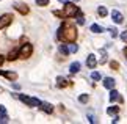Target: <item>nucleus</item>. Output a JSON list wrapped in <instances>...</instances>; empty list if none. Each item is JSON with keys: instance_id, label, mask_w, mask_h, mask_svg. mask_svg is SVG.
I'll return each mask as SVG.
<instances>
[{"instance_id": "nucleus-1", "label": "nucleus", "mask_w": 127, "mask_h": 124, "mask_svg": "<svg viewBox=\"0 0 127 124\" xmlns=\"http://www.w3.org/2000/svg\"><path fill=\"white\" fill-rule=\"evenodd\" d=\"M57 38L60 39L61 42H75V39H77V28L74 24H71V22H63L60 28H58V32H57Z\"/></svg>"}, {"instance_id": "nucleus-2", "label": "nucleus", "mask_w": 127, "mask_h": 124, "mask_svg": "<svg viewBox=\"0 0 127 124\" xmlns=\"http://www.w3.org/2000/svg\"><path fill=\"white\" fill-rule=\"evenodd\" d=\"M80 9L79 6H75V3H69V2H64V8H63V11H53L57 17H75L77 13H79Z\"/></svg>"}, {"instance_id": "nucleus-3", "label": "nucleus", "mask_w": 127, "mask_h": 124, "mask_svg": "<svg viewBox=\"0 0 127 124\" xmlns=\"http://www.w3.org/2000/svg\"><path fill=\"white\" fill-rule=\"evenodd\" d=\"M17 99L24 104H27L28 107H39L41 101L38 97H32V96H25V94H17Z\"/></svg>"}, {"instance_id": "nucleus-4", "label": "nucleus", "mask_w": 127, "mask_h": 124, "mask_svg": "<svg viewBox=\"0 0 127 124\" xmlns=\"http://www.w3.org/2000/svg\"><path fill=\"white\" fill-rule=\"evenodd\" d=\"M33 53V46L32 44H22L21 47H19V58H22V60H27V58H30Z\"/></svg>"}, {"instance_id": "nucleus-5", "label": "nucleus", "mask_w": 127, "mask_h": 124, "mask_svg": "<svg viewBox=\"0 0 127 124\" xmlns=\"http://www.w3.org/2000/svg\"><path fill=\"white\" fill-rule=\"evenodd\" d=\"M13 14H9V13H6V14H2V16H0V30H2V28H6L9 24L13 22Z\"/></svg>"}, {"instance_id": "nucleus-6", "label": "nucleus", "mask_w": 127, "mask_h": 124, "mask_svg": "<svg viewBox=\"0 0 127 124\" xmlns=\"http://www.w3.org/2000/svg\"><path fill=\"white\" fill-rule=\"evenodd\" d=\"M14 9L19 11L21 14H24V16L30 13V8H28V5H25V3H16V5H14Z\"/></svg>"}, {"instance_id": "nucleus-7", "label": "nucleus", "mask_w": 127, "mask_h": 124, "mask_svg": "<svg viewBox=\"0 0 127 124\" xmlns=\"http://www.w3.org/2000/svg\"><path fill=\"white\" fill-rule=\"evenodd\" d=\"M0 76L6 77L8 80H11V82H14L17 79V74L16 72H13V71H3V69H0Z\"/></svg>"}, {"instance_id": "nucleus-8", "label": "nucleus", "mask_w": 127, "mask_h": 124, "mask_svg": "<svg viewBox=\"0 0 127 124\" xmlns=\"http://www.w3.org/2000/svg\"><path fill=\"white\" fill-rule=\"evenodd\" d=\"M39 108H41L42 112L49 113V115H50V113H53V105H52V104H49V102H41V104H39Z\"/></svg>"}, {"instance_id": "nucleus-9", "label": "nucleus", "mask_w": 127, "mask_h": 124, "mask_svg": "<svg viewBox=\"0 0 127 124\" xmlns=\"http://www.w3.org/2000/svg\"><path fill=\"white\" fill-rule=\"evenodd\" d=\"M116 101H119V102H123V96L111 88V93H110V102H116Z\"/></svg>"}, {"instance_id": "nucleus-10", "label": "nucleus", "mask_w": 127, "mask_h": 124, "mask_svg": "<svg viewBox=\"0 0 127 124\" xmlns=\"http://www.w3.org/2000/svg\"><path fill=\"white\" fill-rule=\"evenodd\" d=\"M111 17H113V22H115V24H123V22H124L123 14H121L119 11H116V9L111 13Z\"/></svg>"}, {"instance_id": "nucleus-11", "label": "nucleus", "mask_w": 127, "mask_h": 124, "mask_svg": "<svg viewBox=\"0 0 127 124\" xmlns=\"http://www.w3.org/2000/svg\"><path fill=\"white\" fill-rule=\"evenodd\" d=\"M86 64H88V68L90 69H94L96 68V64H97V60H96V55H88V58H86Z\"/></svg>"}, {"instance_id": "nucleus-12", "label": "nucleus", "mask_w": 127, "mask_h": 124, "mask_svg": "<svg viewBox=\"0 0 127 124\" xmlns=\"http://www.w3.org/2000/svg\"><path fill=\"white\" fill-rule=\"evenodd\" d=\"M9 118H8V113H6V108L3 105H0V123H8Z\"/></svg>"}, {"instance_id": "nucleus-13", "label": "nucleus", "mask_w": 127, "mask_h": 124, "mask_svg": "<svg viewBox=\"0 0 127 124\" xmlns=\"http://www.w3.org/2000/svg\"><path fill=\"white\" fill-rule=\"evenodd\" d=\"M69 85H71V82H67L64 77H57V86L58 88H66Z\"/></svg>"}, {"instance_id": "nucleus-14", "label": "nucleus", "mask_w": 127, "mask_h": 124, "mask_svg": "<svg viewBox=\"0 0 127 124\" xmlns=\"http://www.w3.org/2000/svg\"><path fill=\"white\" fill-rule=\"evenodd\" d=\"M115 79H111V77H107L104 79V86L105 88H108V90H111V88H115Z\"/></svg>"}, {"instance_id": "nucleus-15", "label": "nucleus", "mask_w": 127, "mask_h": 124, "mask_svg": "<svg viewBox=\"0 0 127 124\" xmlns=\"http://www.w3.org/2000/svg\"><path fill=\"white\" fill-rule=\"evenodd\" d=\"M16 58H19V49H14V50L9 52L8 57H6V60H8V61H14Z\"/></svg>"}, {"instance_id": "nucleus-16", "label": "nucleus", "mask_w": 127, "mask_h": 124, "mask_svg": "<svg viewBox=\"0 0 127 124\" xmlns=\"http://www.w3.org/2000/svg\"><path fill=\"white\" fill-rule=\"evenodd\" d=\"M118 113H119V107H116V105H111L107 108V115H110V116H115Z\"/></svg>"}, {"instance_id": "nucleus-17", "label": "nucleus", "mask_w": 127, "mask_h": 124, "mask_svg": "<svg viewBox=\"0 0 127 124\" xmlns=\"http://www.w3.org/2000/svg\"><path fill=\"white\" fill-rule=\"evenodd\" d=\"M69 71H71V74L79 72V71H80V63H79V61H74V63L69 66Z\"/></svg>"}, {"instance_id": "nucleus-18", "label": "nucleus", "mask_w": 127, "mask_h": 124, "mask_svg": "<svg viewBox=\"0 0 127 124\" xmlns=\"http://www.w3.org/2000/svg\"><path fill=\"white\" fill-rule=\"evenodd\" d=\"M90 30H91L93 33H102V32H104V28H102L100 25H97V24H93Z\"/></svg>"}, {"instance_id": "nucleus-19", "label": "nucleus", "mask_w": 127, "mask_h": 124, "mask_svg": "<svg viewBox=\"0 0 127 124\" xmlns=\"http://www.w3.org/2000/svg\"><path fill=\"white\" fill-rule=\"evenodd\" d=\"M107 13H108V11H107V8H105V6H99V8H97V14H99L100 17H105V16H107Z\"/></svg>"}, {"instance_id": "nucleus-20", "label": "nucleus", "mask_w": 127, "mask_h": 124, "mask_svg": "<svg viewBox=\"0 0 127 124\" xmlns=\"http://www.w3.org/2000/svg\"><path fill=\"white\" fill-rule=\"evenodd\" d=\"M67 50H69V53H75L77 50H79V46L74 42H71V46H67Z\"/></svg>"}, {"instance_id": "nucleus-21", "label": "nucleus", "mask_w": 127, "mask_h": 124, "mask_svg": "<svg viewBox=\"0 0 127 124\" xmlns=\"http://www.w3.org/2000/svg\"><path fill=\"white\" fill-rule=\"evenodd\" d=\"M77 24H79V25H83L85 24V17H83V14H82L80 11L77 13Z\"/></svg>"}, {"instance_id": "nucleus-22", "label": "nucleus", "mask_w": 127, "mask_h": 124, "mask_svg": "<svg viewBox=\"0 0 127 124\" xmlns=\"http://www.w3.org/2000/svg\"><path fill=\"white\" fill-rule=\"evenodd\" d=\"M88 101H90V96H88V94H80V96H79V102L86 104Z\"/></svg>"}, {"instance_id": "nucleus-23", "label": "nucleus", "mask_w": 127, "mask_h": 124, "mask_svg": "<svg viewBox=\"0 0 127 124\" xmlns=\"http://www.w3.org/2000/svg\"><path fill=\"white\" fill-rule=\"evenodd\" d=\"M60 52L63 53V55H69V50H67V46H64V44H61V46H60Z\"/></svg>"}, {"instance_id": "nucleus-24", "label": "nucleus", "mask_w": 127, "mask_h": 124, "mask_svg": "<svg viewBox=\"0 0 127 124\" xmlns=\"http://www.w3.org/2000/svg\"><path fill=\"white\" fill-rule=\"evenodd\" d=\"M91 79H93V80H100V74L96 72V71H93L91 72Z\"/></svg>"}, {"instance_id": "nucleus-25", "label": "nucleus", "mask_w": 127, "mask_h": 124, "mask_svg": "<svg viewBox=\"0 0 127 124\" xmlns=\"http://www.w3.org/2000/svg\"><path fill=\"white\" fill-rule=\"evenodd\" d=\"M36 5L38 6H46V5H49V0H36Z\"/></svg>"}, {"instance_id": "nucleus-26", "label": "nucleus", "mask_w": 127, "mask_h": 124, "mask_svg": "<svg viewBox=\"0 0 127 124\" xmlns=\"http://www.w3.org/2000/svg\"><path fill=\"white\" fill-rule=\"evenodd\" d=\"M110 68H111V69H118V68H119V63H118V61H111V63H110Z\"/></svg>"}, {"instance_id": "nucleus-27", "label": "nucleus", "mask_w": 127, "mask_h": 124, "mask_svg": "<svg viewBox=\"0 0 127 124\" xmlns=\"http://www.w3.org/2000/svg\"><path fill=\"white\" fill-rule=\"evenodd\" d=\"M110 35H111V36H113V38H116V36H118V32H116V28H110Z\"/></svg>"}, {"instance_id": "nucleus-28", "label": "nucleus", "mask_w": 127, "mask_h": 124, "mask_svg": "<svg viewBox=\"0 0 127 124\" xmlns=\"http://www.w3.org/2000/svg\"><path fill=\"white\" fill-rule=\"evenodd\" d=\"M121 39H123L124 42H127V30H126V32H123V33H121Z\"/></svg>"}, {"instance_id": "nucleus-29", "label": "nucleus", "mask_w": 127, "mask_h": 124, "mask_svg": "<svg viewBox=\"0 0 127 124\" xmlns=\"http://www.w3.org/2000/svg\"><path fill=\"white\" fill-rule=\"evenodd\" d=\"M5 60H6V58H5L3 55H0V66H2V64H3V61H5Z\"/></svg>"}, {"instance_id": "nucleus-30", "label": "nucleus", "mask_w": 127, "mask_h": 124, "mask_svg": "<svg viewBox=\"0 0 127 124\" xmlns=\"http://www.w3.org/2000/svg\"><path fill=\"white\" fill-rule=\"evenodd\" d=\"M124 55H126V58H127V47L124 49Z\"/></svg>"}, {"instance_id": "nucleus-31", "label": "nucleus", "mask_w": 127, "mask_h": 124, "mask_svg": "<svg viewBox=\"0 0 127 124\" xmlns=\"http://www.w3.org/2000/svg\"><path fill=\"white\" fill-rule=\"evenodd\" d=\"M58 2H61V3H64V2H67V0H58Z\"/></svg>"}, {"instance_id": "nucleus-32", "label": "nucleus", "mask_w": 127, "mask_h": 124, "mask_svg": "<svg viewBox=\"0 0 127 124\" xmlns=\"http://www.w3.org/2000/svg\"><path fill=\"white\" fill-rule=\"evenodd\" d=\"M74 2H80V0H74Z\"/></svg>"}]
</instances>
